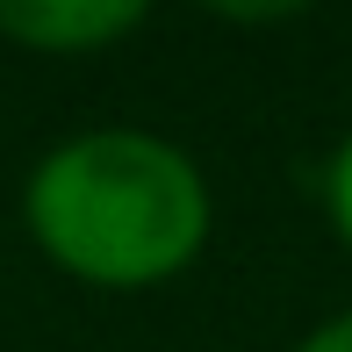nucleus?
Instances as JSON below:
<instances>
[{
  "label": "nucleus",
  "instance_id": "obj_3",
  "mask_svg": "<svg viewBox=\"0 0 352 352\" xmlns=\"http://www.w3.org/2000/svg\"><path fill=\"white\" fill-rule=\"evenodd\" d=\"M331 216H338V230L352 237V137H345V151L331 158Z\"/></svg>",
  "mask_w": 352,
  "mask_h": 352
},
{
  "label": "nucleus",
  "instance_id": "obj_4",
  "mask_svg": "<svg viewBox=\"0 0 352 352\" xmlns=\"http://www.w3.org/2000/svg\"><path fill=\"white\" fill-rule=\"evenodd\" d=\"M302 352H352V316H338V324H324Z\"/></svg>",
  "mask_w": 352,
  "mask_h": 352
},
{
  "label": "nucleus",
  "instance_id": "obj_1",
  "mask_svg": "<svg viewBox=\"0 0 352 352\" xmlns=\"http://www.w3.org/2000/svg\"><path fill=\"white\" fill-rule=\"evenodd\" d=\"M29 230L79 280L144 287L195 259L209 230V195L173 144L137 130H94L36 166Z\"/></svg>",
  "mask_w": 352,
  "mask_h": 352
},
{
  "label": "nucleus",
  "instance_id": "obj_2",
  "mask_svg": "<svg viewBox=\"0 0 352 352\" xmlns=\"http://www.w3.org/2000/svg\"><path fill=\"white\" fill-rule=\"evenodd\" d=\"M137 22H144L137 0H0V36L29 51H94Z\"/></svg>",
  "mask_w": 352,
  "mask_h": 352
}]
</instances>
